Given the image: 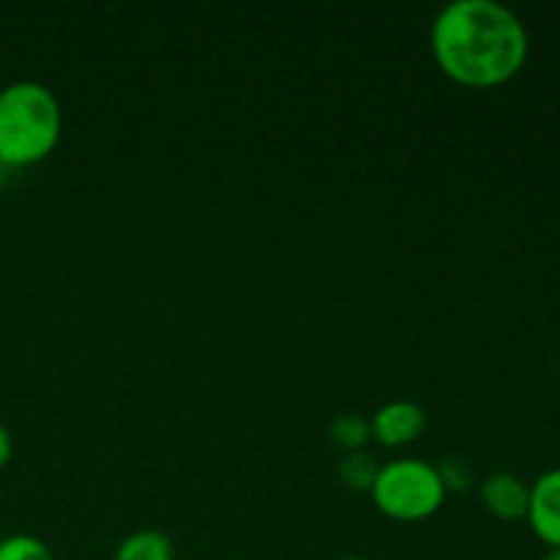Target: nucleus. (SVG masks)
Instances as JSON below:
<instances>
[{
    "label": "nucleus",
    "instance_id": "obj_13",
    "mask_svg": "<svg viewBox=\"0 0 560 560\" xmlns=\"http://www.w3.org/2000/svg\"><path fill=\"white\" fill-rule=\"evenodd\" d=\"M541 560H560V550H547L545 558Z\"/></svg>",
    "mask_w": 560,
    "mask_h": 560
},
{
    "label": "nucleus",
    "instance_id": "obj_4",
    "mask_svg": "<svg viewBox=\"0 0 560 560\" xmlns=\"http://www.w3.org/2000/svg\"><path fill=\"white\" fill-rule=\"evenodd\" d=\"M530 530L550 550H560V468H550L530 485L528 498Z\"/></svg>",
    "mask_w": 560,
    "mask_h": 560
},
{
    "label": "nucleus",
    "instance_id": "obj_9",
    "mask_svg": "<svg viewBox=\"0 0 560 560\" xmlns=\"http://www.w3.org/2000/svg\"><path fill=\"white\" fill-rule=\"evenodd\" d=\"M0 560H55L49 547L31 534H14L0 539Z\"/></svg>",
    "mask_w": 560,
    "mask_h": 560
},
{
    "label": "nucleus",
    "instance_id": "obj_6",
    "mask_svg": "<svg viewBox=\"0 0 560 560\" xmlns=\"http://www.w3.org/2000/svg\"><path fill=\"white\" fill-rule=\"evenodd\" d=\"M528 498L530 485H525V479H520L517 474H509V470H498V474H490L481 481V501L501 520L525 517L528 514Z\"/></svg>",
    "mask_w": 560,
    "mask_h": 560
},
{
    "label": "nucleus",
    "instance_id": "obj_15",
    "mask_svg": "<svg viewBox=\"0 0 560 560\" xmlns=\"http://www.w3.org/2000/svg\"><path fill=\"white\" fill-rule=\"evenodd\" d=\"M337 560H364V558H359V556H345V558H337Z\"/></svg>",
    "mask_w": 560,
    "mask_h": 560
},
{
    "label": "nucleus",
    "instance_id": "obj_8",
    "mask_svg": "<svg viewBox=\"0 0 560 560\" xmlns=\"http://www.w3.org/2000/svg\"><path fill=\"white\" fill-rule=\"evenodd\" d=\"M381 465H375V457L361 448L350 452L345 457V463L339 465V474H342L345 485L353 487V490H372V481H375Z\"/></svg>",
    "mask_w": 560,
    "mask_h": 560
},
{
    "label": "nucleus",
    "instance_id": "obj_5",
    "mask_svg": "<svg viewBox=\"0 0 560 560\" xmlns=\"http://www.w3.org/2000/svg\"><path fill=\"white\" fill-rule=\"evenodd\" d=\"M427 427V410L410 399H394L377 408L372 416L370 430L383 446H402V443L416 441Z\"/></svg>",
    "mask_w": 560,
    "mask_h": 560
},
{
    "label": "nucleus",
    "instance_id": "obj_1",
    "mask_svg": "<svg viewBox=\"0 0 560 560\" xmlns=\"http://www.w3.org/2000/svg\"><path fill=\"white\" fill-rule=\"evenodd\" d=\"M430 42L438 66L470 88L503 85L530 52L528 27L501 0H448L432 22Z\"/></svg>",
    "mask_w": 560,
    "mask_h": 560
},
{
    "label": "nucleus",
    "instance_id": "obj_10",
    "mask_svg": "<svg viewBox=\"0 0 560 560\" xmlns=\"http://www.w3.org/2000/svg\"><path fill=\"white\" fill-rule=\"evenodd\" d=\"M331 435L337 438L342 446H348L350 452H355V448L364 446V441L372 435V430H370V421H364L361 416L350 413V416H339V419L334 421Z\"/></svg>",
    "mask_w": 560,
    "mask_h": 560
},
{
    "label": "nucleus",
    "instance_id": "obj_12",
    "mask_svg": "<svg viewBox=\"0 0 560 560\" xmlns=\"http://www.w3.org/2000/svg\"><path fill=\"white\" fill-rule=\"evenodd\" d=\"M11 452H14V441H11V432L0 424V468L11 459Z\"/></svg>",
    "mask_w": 560,
    "mask_h": 560
},
{
    "label": "nucleus",
    "instance_id": "obj_2",
    "mask_svg": "<svg viewBox=\"0 0 560 560\" xmlns=\"http://www.w3.org/2000/svg\"><path fill=\"white\" fill-rule=\"evenodd\" d=\"M63 109L44 82L16 80L0 88V162L22 167L47 156L60 140Z\"/></svg>",
    "mask_w": 560,
    "mask_h": 560
},
{
    "label": "nucleus",
    "instance_id": "obj_3",
    "mask_svg": "<svg viewBox=\"0 0 560 560\" xmlns=\"http://www.w3.org/2000/svg\"><path fill=\"white\" fill-rule=\"evenodd\" d=\"M446 485L438 465L421 457H399L381 465L372 481L377 509L394 520H424L446 501Z\"/></svg>",
    "mask_w": 560,
    "mask_h": 560
},
{
    "label": "nucleus",
    "instance_id": "obj_14",
    "mask_svg": "<svg viewBox=\"0 0 560 560\" xmlns=\"http://www.w3.org/2000/svg\"><path fill=\"white\" fill-rule=\"evenodd\" d=\"M3 184H5V164L0 162V189H3Z\"/></svg>",
    "mask_w": 560,
    "mask_h": 560
},
{
    "label": "nucleus",
    "instance_id": "obj_11",
    "mask_svg": "<svg viewBox=\"0 0 560 560\" xmlns=\"http://www.w3.org/2000/svg\"><path fill=\"white\" fill-rule=\"evenodd\" d=\"M438 470H441L443 485H446V490H448V487H454V490H465V487L470 485V470L465 468L463 459L448 457L446 463L438 465Z\"/></svg>",
    "mask_w": 560,
    "mask_h": 560
},
{
    "label": "nucleus",
    "instance_id": "obj_7",
    "mask_svg": "<svg viewBox=\"0 0 560 560\" xmlns=\"http://www.w3.org/2000/svg\"><path fill=\"white\" fill-rule=\"evenodd\" d=\"M113 560H175V547L162 530L142 528L120 541Z\"/></svg>",
    "mask_w": 560,
    "mask_h": 560
}]
</instances>
